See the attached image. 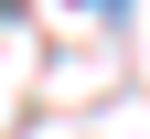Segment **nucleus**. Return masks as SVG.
Masks as SVG:
<instances>
[{"label": "nucleus", "instance_id": "1", "mask_svg": "<svg viewBox=\"0 0 150 139\" xmlns=\"http://www.w3.org/2000/svg\"><path fill=\"white\" fill-rule=\"evenodd\" d=\"M75 11H129V0H75Z\"/></svg>", "mask_w": 150, "mask_h": 139}]
</instances>
